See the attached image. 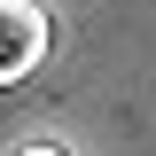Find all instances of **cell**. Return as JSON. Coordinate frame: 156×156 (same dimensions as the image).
I'll use <instances>...</instances> for the list:
<instances>
[{
    "instance_id": "1",
    "label": "cell",
    "mask_w": 156,
    "mask_h": 156,
    "mask_svg": "<svg viewBox=\"0 0 156 156\" xmlns=\"http://www.w3.org/2000/svg\"><path fill=\"white\" fill-rule=\"evenodd\" d=\"M39 55H47V16H39L31 0H0V86L31 78Z\"/></svg>"
},
{
    "instance_id": "2",
    "label": "cell",
    "mask_w": 156,
    "mask_h": 156,
    "mask_svg": "<svg viewBox=\"0 0 156 156\" xmlns=\"http://www.w3.org/2000/svg\"><path fill=\"white\" fill-rule=\"evenodd\" d=\"M16 156H70V148H62V140H23Z\"/></svg>"
}]
</instances>
